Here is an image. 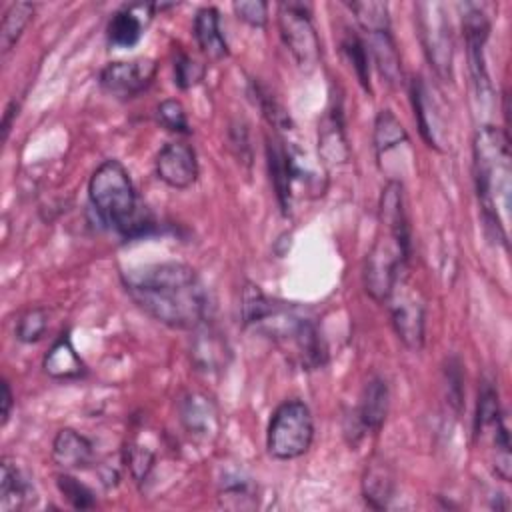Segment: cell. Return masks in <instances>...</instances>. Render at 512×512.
<instances>
[{"label": "cell", "mask_w": 512, "mask_h": 512, "mask_svg": "<svg viewBox=\"0 0 512 512\" xmlns=\"http://www.w3.org/2000/svg\"><path fill=\"white\" fill-rule=\"evenodd\" d=\"M56 486L60 490V494L68 500V504L76 510H88V508H94L96 506V496L94 492L84 484L80 482L78 478H74L72 474L68 472H62L56 476Z\"/></svg>", "instance_id": "cell-33"}, {"label": "cell", "mask_w": 512, "mask_h": 512, "mask_svg": "<svg viewBox=\"0 0 512 512\" xmlns=\"http://www.w3.org/2000/svg\"><path fill=\"white\" fill-rule=\"evenodd\" d=\"M380 230L362 266V282L366 294L384 302L396 282L404 276L410 260V226L404 208L402 182L388 180L378 202Z\"/></svg>", "instance_id": "cell-3"}, {"label": "cell", "mask_w": 512, "mask_h": 512, "mask_svg": "<svg viewBox=\"0 0 512 512\" xmlns=\"http://www.w3.org/2000/svg\"><path fill=\"white\" fill-rule=\"evenodd\" d=\"M462 30H464V40H466L468 68H470L476 92L480 96H484L490 92L486 60H484V46H486V40L490 34V20L480 6H476V4L464 6Z\"/></svg>", "instance_id": "cell-12"}, {"label": "cell", "mask_w": 512, "mask_h": 512, "mask_svg": "<svg viewBox=\"0 0 512 512\" xmlns=\"http://www.w3.org/2000/svg\"><path fill=\"white\" fill-rule=\"evenodd\" d=\"M362 496L374 510H384L390 504L394 496V476L382 460L372 458L368 462L362 476Z\"/></svg>", "instance_id": "cell-23"}, {"label": "cell", "mask_w": 512, "mask_h": 512, "mask_svg": "<svg viewBox=\"0 0 512 512\" xmlns=\"http://www.w3.org/2000/svg\"><path fill=\"white\" fill-rule=\"evenodd\" d=\"M218 500L224 508H230V510H252L258 506V492H256V486L250 482V478L234 476L222 482Z\"/></svg>", "instance_id": "cell-28"}, {"label": "cell", "mask_w": 512, "mask_h": 512, "mask_svg": "<svg viewBox=\"0 0 512 512\" xmlns=\"http://www.w3.org/2000/svg\"><path fill=\"white\" fill-rule=\"evenodd\" d=\"M192 32L198 48L212 60H222L230 54L228 42L220 30V14L214 6H204L196 12Z\"/></svg>", "instance_id": "cell-21"}, {"label": "cell", "mask_w": 512, "mask_h": 512, "mask_svg": "<svg viewBox=\"0 0 512 512\" xmlns=\"http://www.w3.org/2000/svg\"><path fill=\"white\" fill-rule=\"evenodd\" d=\"M122 286L132 302L156 322L174 330L208 324L210 294L198 272L184 262H154L124 270Z\"/></svg>", "instance_id": "cell-1"}, {"label": "cell", "mask_w": 512, "mask_h": 512, "mask_svg": "<svg viewBox=\"0 0 512 512\" xmlns=\"http://www.w3.org/2000/svg\"><path fill=\"white\" fill-rule=\"evenodd\" d=\"M18 110H20V104L16 100L8 102L6 110H4V116H2V140L6 142L8 136H10V130H12V124H14V118L18 116Z\"/></svg>", "instance_id": "cell-40"}, {"label": "cell", "mask_w": 512, "mask_h": 512, "mask_svg": "<svg viewBox=\"0 0 512 512\" xmlns=\"http://www.w3.org/2000/svg\"><path fill=\"white\" fill-rule=\"evenodd\" d=\"M30 484L22 470L10 458H2L0 480V512H18L30 500Z\"/></svg>", "instance_id": "cell-25"}, {"label": "cell", "mask_w": 512, "mask_h": 512, "mask_svg": "<svg viewBox=\"0 0 512 512\" xmlns=\"http://www.w3.org/2000/svg\"><path fill=\"white\" fill-rule=\"evenodd\" d=\"M388 302L390 320L398 340L412 352H420L424 348V328H426V304L420 292L402 276L392 288Z\"/></svg>", "instance_id": "cell-9"}, {"label": "cell", "mask_w": 512, "mask_h": 512, "mask_svg": "<svg viewBox=\"0 0 512 512\" xmlns=\"http://www.w3.org/2000/svg\"><path fill=\"white\" fill-rule=\"evenodd\" d=\"M472 166L478 202L486 226L496 240L506 244L508 232V208H510V138L496 126L478 128L472 144Z\"/></svg>", "instance_id": "cell-4"}, {"label": "cell", "mask_w": 512, "mask_h": 512, "mask_svg": "<svg viewBox=\"0 0 512 512\" xmlns=\"http://www.w3.org/2000/svg\"><path fill=\"white\" fill-rule=\"evenodd\" d=\"M196 338L190 348L192 362L198 370L204 372H220L226 368L230 358V348L220 332L212 330L208 324L194 330Z\"/></svg>", "instance_id": "cell-20"}, {"label": "cell", "mask_w": 512, "mask_h": 512, "mask_svg": "<svg viewBox=\"0 0 512 512\" xmlns=\"http://www.w3.org/2000/svg\"><path fill=\"white\" fill-rule=\"evenodd\" d=\"M204 74H206V66L204 64H200L190 54L178 50V54L174 58V84L180 90H188V88L200 84Z\"/></svg>", "instance_id": "cell-36"}, {"label": "cell", "mask_w": 512, "mask_h": 512, "mask_svg": "<svg viewBox=\"0 0 512 512\" xmlns=\"http://www.w3.org/2000/svg\"><path fill=\"white\" fill-rule=\"evenodd\" d=\"M88 198L98 218L132 240L154 230L152 212L140 200L128 170L118 160H104L90 176Z\"/></svg>", "instance_id": "cell-5"}, {"label": "cell", "mask_w": 512, "mask_h": 512, "mask_svg": "<svg viewBox=\"0 0 512 512\" xmlns=\"http://www.w3.org/2000/svg\"><path fill=\"white\" fill-rule=\"evenodd\" d=\"M346 6L354 14L358 26L366 34H376V32L390 30V12H388L386 2L364 0V2H348Z\"/></svg>", "instance_id": "cell-30"}, {"label": "cell", "mask_w": 512, "mask_h": 512, "mask_svg": "<svg viewBox=\"0 0 512 512\" xmlns=\"http://www.w3.org/2000/svg\"><path fill=\"white\" fill-rule=\"evenodd\" d=\"M52 458L64 470H84L94 462L92 442L72 428H62L52 442Z\"/></svg>", "instance_id": "cell-19"}, {"label": "cell", "mask_w": 512, "mask_h": 512, "mask_svg": "<svg viewBox=\"0 0 512 512\" xmlns=\"http://www.w3.org/2000/svg\"><path fill=\"white\" fill-rule=\"evenodd\" d=\"M156 176L174 190L190 188L198 178V158L190 144L168 142L156 154Z\"/></svg>", "instance_id": "cell-14"}, {"label": "cell", "mask_w": 512, "mask_h": 512, "mask_svg": "<svg viewBox=\"0 0 512 512\" xmlns=\"http://www.w3.org/2000/svg\"><path fill=\"white\" fill-rule=\"evenodd\" d=\"M340 48L346 60L350 62V66L354 68V74L362 84V88L370 92L372 90L370 88V52L366 48V42L356 32L346 30L340 40Z\"/></svg>", "instance_id": "cell-29"}, {"label": "cell", "mask_w": 512, "mask_h": 512, "mask_svg": "<svg viewBox=\"0 0 512 512\" xmlns=\"http://www.w3.org/2000/svg\"><path fill=\"white\" fill-rule=\"evenodd\" d=\"M156 122L162 128H166L170 132H176V134H190L192 132L184 106L174 98H166L156 106Z\"/></svg>", "instance_id": "cell-35"}, {"label": "cell", "mask_w": 512, "mask_h": 512, "mask_svg": "<svg viewBox=\"0 0 512 512\" xmlns=\"http://www.w3.org/2000/svg\"><path fill=\"white\" fill-rule=\"evenodd\" d=\"M238 20L252 28H264L268 22V4L262 0H240L232 4Z\"/></svg>", "instance_id": "cell-38"}, {"label": "cell", "mask_w": 512, "mask_h": 512, "mask_svg": "<svg viewBox=\"0 0 512 512\" xmlns=\"http://www.w3.org/2000/svg\"><path fill=\"white\" fill-rule=\"evenodd\" d=\"M408 142V134L402 126V122L396 118L392 110H380L374 120V152L378 158V164L390 154L392 150L400 148Z\"/></svg>", "instance_id": "cell-26"}, {"label": "cell", "mask_w": 512, "mask_h": 512, "mask_svg": "<svg viewBox=\"0 0 512 512\" xmlns=\"http://www.w3.org/2000/svg\"><path fill=\"white\" fill-rule=\"evenodd\" d=\"M314 440V420L310 408L302 400H284L272 414L266 448L276 460H294L308 452Z\"/></svg>", "instance_id": "cell-6"}, {"label": "cell", "mask_w": 512, "mask_h": 512, "mask_svg": "<svg viewBox=\"0 0 512 512\" xmlns=\"http://www.w3.org/2000/svg\"><path fill=\"white\" fill-rule=\"evenodd\" d=\"M414 12L418 36L430 66L442 80H452L454 42L444 6L440 2H418L414 6Z\"/></svg>", "instance_id": "cell-8"}, {"label": "cell", "mask_w": 512, "mask_h": 512, "mask_svg": "<svg viewBox=\"0 0 512 512\" xmlns=\"http://www.w3.org/2000/svg\"><path fill=\"white\" fill-rule=\"evenodd\" d=\"M410 100L416 116V124L424 142L434 150H444V124L438 104L432 100V94L422 78L414 76L410 80Z\"/></svg>", "instance_id": "cell-15"}, {"label": "cell", "mask_w": 512, "mask_h": 512, "mask_svg": "<svg viewBox=\"0 0 512 512\" xmlns=\"http://www.w3.org/2000/svg\"><path fill=\"white\" fill-rule=\"evenodd\" d=\"M390 408V390L384 378L374 376L366 382L360 404L356 410V428L358 434L364 432H378L388 416Z\"/></svg>", "instance_id": "cell-17"}, {"label": "cell", "mask_w": 512, "mask_h": 512, "mask_svg": "<svg viewBox=\"0 0 512 512\" xmlns=\"http://www.w3.org/2000/svg\"><path fill=\"white\" fill-rule=\"evenodd\" d=\"M368 52L374 58V64L378 72L384 76V80L392 86L402 82V66H400V56L396 50V42L392 38L390 30L368 34Z\"/></svg>", "instance_id": "cell-24"}, {"label": "cell", "mask_w": 512, "mask_h": 512, "mask_svg": "<svg viewBox=\"0 0 512 512\" xmlns=\"http://www.w3.org/2000/svg\"><path fill=\"white\" fill-rule=\"evenodd\" d=\"M32 16H34V6L30 2H14L8 6L0 26V46L4 54H8L16 46L22 32L30 24Z\"/></svg>", "instance_id": "cell-27"}, {"label": "cell", "mask_w": 512, "mask_h": 512, "mask_svg": "<svg viewBox=\"0 0 512 512\" xmlns=\"http://www.w3.org/2000/svg\"><path fill=\"white\" fill-rule=\"evenodd\" d=\"M44 372L56 380H72L86 374L82 358L76 354L68 332H62L44 356Z\"/></svg>", "instance_id": "cell-22"}, {"label": "cell", "mask_w": 512, "mask_h": 512, "mask_svg": "<svg viewBox=\"0 0 512 512\" xmlns=\"http://www.w3.org/2000/svg\"><path fill=\"white\" fill-rule=\"evenodd\" d=\"M240 312L244 326L274 340L300 368L316 370L326 364L328 352L316 322L296 306L272 300L260 286L246 282Z\"/></svg>", "instance_id": "cell-2"}, {"label": "cell", "mask_w": 512, "mask_h": 512, "mask_svg": "<svg viewBox=\"0 0 512 512\" xmlns=\"http://www.w3.org/2000/svg\"><path fill=\"white\" fill-rule=\"evenodd\" d=\"M252 86V98H254V104H258L262 116L268 120L270 126H274L276 130H288L290 128V116L286 112V108L276 100V96L260 82L252 80L250 82Z\"/></svg>", "instance_id": "cell-32"}, {"label": "cell", "mask_w": 512, "mask_h": 512, "mask_svg": "<svg viewBox=\"0 0 512 512\" xmlns=\"http://www.w3.org/2000/svg\"><path fill=\"white\" fill-rule=\"evenodd\" d=\"M154 4H130L116 10L108 22V42L116 48H132L140 42L146 22L154 16Z\"/></svg>", "instance_id": "cell-16"}, {"label": "cell", "mask_w": 512, "mask_h": 512, "mask_svg": "<svg viewBox=\"0 0 512 512\" xmlns=\"http://www.w3.org/2000/svg\"><path fill=\"white\" fill-rule=\"evenodd\" d=\"M2 394H0V416H2V426H6L8 418H10V412H12V404H14V396H12V390H10V384L6 378H2Z\"/></svg>", "instance_id": "cell-39"}, {"label": "cell", "mask_w": 512, "mask_h": 512, "mask_svg": "<svg viewBox=\"0 0 512 512\" xmlns=\"http://www.w3.org/2000/svg\"><path fill=\"white\" fill-rule=\"evenodd\" d=\"M46 326H48V310L42 306L28 308L26 312L20 314L16 322V328H14L16 340L24 344H32L42 338V334L46 332Z\"/></svg>", "instance_id": "cell-34"}, {"label": "cell", "mask_w": 512, "mask_h": 512, "mask_svg": "<svg viewBox=\"0 0 512 512\" xmlns=\"http://www.w3.org/2000/svg\"><path fill=\"white\" fill-rule=\"evenodd\" d=\"M156 76V62L152 58H134L110 62L100 70V86L116 98H134L142 94Z\"/></svg>", "instance_id": "cell-10"}, {"label": "cell", "mask_w": 512, "mask_h": 512, "mask_svg": "<svg viewBox=\"0 0 512 512\" xmlns=\"http://www.w3.org/2000/svg\"><path fill=\"white\" fill-rule=\"evenodd\" d=\"M278 28L282 42L290 50L298 68L312 72L322 56L320 38L312 24L310 4L306 2H280L278 4Z\"/></svg>", "instance_id": "cell-7"}, {"label": "cell", "mask_w": 512, "mask_h": 512, "mask_svg": "<svg viewBox=\"0 0 512 512\" xmlns=\"http://www.w3.org/2000/svg\"><path fill=\"white\" fill-rule=\"evenodd\" d=\"M266 162L278 206L282 214H290L292 188L298 180L304 178L306 172L302 170L294 150L286 146V142L278 136H266Z\"/></svg>", "instance_id": "cell-11"}, {"label": "cell", "mask_w": 512, "mask_h": 512, "mask_svg": "<svg viewBox=\"0 0 512 512\" xmlns=\"http://www.w3.org/2000/svg\"><path fill=\"white\" fill-rule=\"evenodd\" d=\"M318 152L328 164H342L350 158L340 102H334L318 124Z\"/></svg>", "instance_id": "cell-18"}, {"label": "cell", "mask_w": 512, "mask_h": 512, "mask_svg": "<svg viewBox=\"0 0 512 512\" xmlns=\"http://www.w3.org/2000/svg\"><path fill=\"white\" fill-rule=\"evenodd\" d=\"M178 418L188 436L198 442H214L222 428L218 406L204 392L184 394L178 402Z\"/></svg>", "instance_id": "cell-13"}, {"label": "cell", "mask_w": 512, "mask_h": 512, "mask_svg": "<svg viewBox=\"0 0 512 512\" xmlns=\"http://www.w3.org/2000/svg\"><path fill=\"white\" fill-rule=\"evenodd\" d=\"M124 462L130 468V474L136 482H144L154 468V454L146 446L130 444L124 454Z\"/></svg>", "instance_id": "cell-37"}, {"label": "cell", "mask_w": 512, "mask_h": 512, "mask_svg": "<svg viewBox=\"0 0 512 512\" xmlns=\"http://www.w3.org/2000/svg\"><path fill=\"white\" fill-rule=\"evenodd\" d=\"M502 420L504 418H502V412H500L498 392L490 382H484L482 388H480V394H478V408H476V422H474L476 436L484 438Z\"/></svg>", "instance_id": "cell-31"}]
</instances>
